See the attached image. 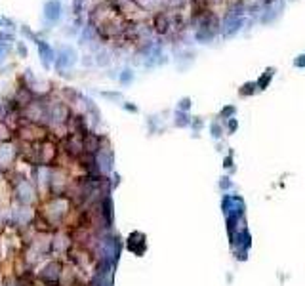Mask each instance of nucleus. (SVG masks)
<instances>
[{
  "label": "nucleus",
  "instance_id": "f257e3e1",
  "mask_svg": "<svg viewBox=\"0 0 305 286\" xmlns=\"http://www.w3.org/2000/svg\"><path fill=\"white\" fill-rule=\"evenodd\" d=\"M48 208H50V210H44L46 219H48L50 223H59V221L63 219L65 212H67V200H65V198H52V200L48 202Z\"/></svg>",
  "mask_w": 305,
  "mask_h": 286
},
{
  "label": "nucleus",
  "instance_id": "f03ea898",
  "mask_svg": "<svg viewBox=\"0 0 305 286\" xmlns=\"http://www.w3.org/2000/svg\"><path fill=\"white\" fill-rule=\"evenodd\" d=\"M61 275H63V271H61V263H59V262H50V263H46V267L42 271L44 283H46V285H52V286H57V283L61 281Z\"/></svg>",
  "mask_w": 305,
  "mask_h": 286
},
{
  "label": "nucleus",
  "instance_id": "7ed1b4c3",
  "mask_svg": "<svg viewBox=\"0 0 305 286\" xmlns=\"http://www.w3.org/2000/svg\"><path fill=\"white\" fill-rule=\"evenodd\" d=\"M126 246H128V250L134 252L136 256H141L145 252V235L143 233H132L130 237H128V242H126Z\"/></svg>",
  "mask_w": 305,
  "mask_h": 286
},
{
  "label": "nucleus",
  "instance_id": "20e7f679",
  "mask_svg": "<svg viewBox=\"0 0 305 286\" xmlns=\"http://www.w3.org/2000/svg\"><path fill=\"white\" fill-rule=\"evenodd\" d=\"M74 61H76V52L72 50L71 46H65V48H61L59 57H57V69L61 71L63 67H71Z\"/></svg>",
  "mask_w": 305,
  "mask_h": 286
},
{
  "label": "nucleus",
  "instance_id": "39448f33",
  "mask_svg": "<svg viewBox=\"0 0 305 286\" xmlns=\"http://www.w3.org/2000/svg\"><path fill=\"white\" fill-rule=\"evenodd\" d=\"M16 195H18V200L23 202V204H29L33 200V189H31V183L29 181H21L16 189Z\"/></svg>",
  "mask_w": 305,
  "mask_h": 286
},
{
  "label": "nucleus",
  "instance_id": "423d86ee",
  "mask_svg": "<svg viewBox=\"0 0 305 286\" xmlns=\"http://www.w3.org/2000/svg\"><path fill=\"white\" fill-rule=\"evenodd\" d=\"M44 16H46L48 21H57L59 16H61V4H59L57 0L46 2V6H44Z\"/></svg>",
  "mask_w": 305,
  "mask_h": 286
},
{
  "label": "nucleus",
  "instance_id": "0eeeda50",
  "mask_svg": "<svg viewBox=\"0 0 305 286\" xmlns=\"http://www.w3.org/2000/svg\"><path fill=\"white\" fill-rule=\"evenodd\" d=\"M36 42H38V54H40V59H42V65L48 69L52 65V61H54V52H52V48L48 44H44L40 40H36Z\"/></svg>",
  "mask_w": 305,
  "mask_h": 286
},
{
  "label": "nucleus",
  "instance_id": "6e6552de",
  "mask_svg": "<svg viewBox=\"0 0 305 286\" xmlns=\"http://www.w3.org/2000/svg\"><path fill=\"white\" fill-rule=\"evenodd\" d=\"M14 157H16L14 147H10V145H2L0 147V166L2 168H8L12 164V161H14Z\"/></svg>",
  "mask_w": 305,
  "mask_h": 286
},
{
  "label": "nucleus",
  "instance_id": "1a4fd4ad",
  "mask_svg": "<svg viewBox=\"0 0 305 286\" xmlns=\"http://www.w3.org/2000/svg\"><path fill=\"white\" fill-rule=\"evenodd\" d=\"M273 76H275V69H273V67H269L267 71L259 76V80L256 82V84H258V90H265V88H267V86L271 84V80H273Z\"/></svg>",
  "mask_w": 305,
  "mask_h": 286
},
{
  "label": "nucleus",
  "instance_id": "9d476101",
  "mask_svg": "<svg viewBox=\"0 0 305 286\" xmlns=\"http://www.w3.org/2000/svg\"><path fill=\"white\" fill-rule=\"evenodd\" d=\"M282 6H284V2L281 0V2L277 4V6H273V8H269V10H267V14H265V16L261 18V23H271L273 19H275V18H277V16H279V14H281V12H277V10H282Z\"/></svg>",
  "mask_w": 305,
  "mask_h": 286
},
{
  "label": "nucleus",
  "instance_id": "9b49d317",
  "mask_svg": "<svg viewBox=\"0 0 305 286\" xmlns=\"http://www.w3.org/2000/svg\"><path fill=\"white\" fill-rule=\"evenodd\" d=\"M191 124V117L187 115V111H178L176 113V126L178 128H185Z\"/></svg>",
  "mask_w": 305,
  "mask_h": 286
},
{
  "label": "nucleus",
  "instance_id": "f8f14e48",
  "mask_svg": "<svg viewBox=\"0 0 305 286\" xmlns=\"http://www.w3.org/2000/svg\"><path fill=\"white\" fill-rule=\"evenodd\" d=\"M256 88H258V84H256V82H246V84H242V86H240L238 94H240L242 97H246V95H254V94H256Z\"/></svg>",
  "mask_w": 305,
  "mask_h": 286
},
{
  "label": "nucleus",
  "instance_id": "ddd939ff",
  "mask_svg": "<svg viewBox=\"0 0 305 286\" xmlns=\"http://www.w3.org/2000/svg\"><path fill=\"white\" fill-rule=\"evenodd\" d=\"M231 202H233V195H223V200H221V210L223 214L227 215L229 210H231Z\"/></svg>",
  "mask_w": 305,
  "mask_h": 286
},
{
  "label": "nucleus",
  "instance_id": "4468645a",
  "mask_svg": "<svg viewBox=\"0 0 305 286\" xmlns=\"http://www.w3.org/2000/svg\"><path fill=\"white\" fill-rule=\"evenodd\" d=\"M132 80H134V72L130 71V69H124L122 74H120V82H122V84H130Z\"/></svg>",
  "mask_w": 305,
  "mask_h": 286
},
{
  "label": "nucleus",
  "instance_id": "2eb2a0df",
  "mask_svg": "<svg viewBox=\"0 0 305 286\" xmlns=\"http://www.w3.org/2000/svg\"><path fill=\"white\" fill-rule=\"evenodd\" d=\"M210 130H212V138H214V140H219V138H221V126L217 124V122H212Z\"/></svg>",
  "mask_w": 305,
  "mask_h": 286
},
{
  "label": "nucleus",
  "instance_id": "dca6fc26",
  "mask_svg": "<svg viewBox=\"0 0 305 286\" xmlns=\"http://www.w3.org/2000/svg\"><path fill=\"white\" fill-rule=\"evenodd\" d=\"M235 111H236V109H235L233 105H227V107L221 109V117H223V119H229V117L235 115Z\"/></svg>",
  "mask_w": 305,
  "mask_h": 286
},
{
  "label": "nucleus",
  "instance_id": "f3484780",
  "mask_svg": "<svg viewBox=\"0 0 305 286\" xmlns=\"http://www.w3.org/2000/svg\"><path fill=\"white\" fill-rule=\"evenodd\" d=\"M191 109V99L189 97H183L180 101V111H189Z\"/></svg>",
  "mask_w": 305,
  "mask_h": 286
},
{
  "label": "nucleus",
  "instance_id": "a211bd4d",
  "mask_svg": "<svg viewBox=\"0 0 305 286\" xmlns=\"http://www.w3.org/2000/svg\"><path fill=\"white\" fill-rule=\"evenodd\" d=\"M231 187V181H229V178H221L219 179V189L221 191H227Z\"/></svg>",
  "mask_w": 305,
  "mask_h": 286
},
{
  "label": "nucleus",
  "instance_id": "6ab92c4d",
  "mask_svg": "<svg viewBox=\"0 0 305 286\" xmlns=\"http://www.w3.org/2000/svg\"><path fill=\"white\" fill-rule=\"evenodd\" d=\"M223 166H225L227 170H231V168L235 170V166H233V155H227V157H225V161H223Z\"/></svg>",
  "mask_w": 305,
  "mask_h": 286
},
{
  "label": "nucleus",
  "instance_id": "aec40b11",
  "mask_svg": "<svg viewBox=\"0 0 305 286\" xmlns=\"http://www.w3.org/2000/svg\"><path fill=\"white\" fill-rule=\"evenodd\" d=\"M294 65H296V67H305V55H300V57L294 61Z\"/></svg>",
  "mask_w": 305,
  "mask_h": 286
},
{
  "label": "nucleus",
  "instance_id": "412c9836",
  "mask_svg": "<svg viewBox=\"0 0 305 286\" xmlns=\"http://www.w3.org/2000/svg\"><path fill=\"white\" fill-rule=\"evenodd\" d=\"M200 128H202V120H200V119H195V120H193V130L198 132Z\"/></svg>",
  "mask_w": 305,
  "mask_h": 286
},
{
  "label": "nucleus",
  "instance_id": "4be33fe9",
  "mask_svg": "<svg viewBox=\"0 0 305 286\" xmlns=\"http://www.w3.org/2000/svg\"><path fill=\"white\" fill-rule=\"evenodd\" d=\"M236 128H238V122H236V120H229V132H231V134H233V132H236Z\"/></svg>",
  "mask_w": 305,
  "mask_h": 286
},
{
  "label": "nucleus",
  "instance_id": "5701e85b",
  "mask_svg": "<svg viewBox=\"0 0 305 286\" xmlns=\"http://www.w3.org/2000/svg\"><path fill=\"white\" fill-rule=\"evenodd\" d=\"M103 97H111V99H120V94H109V92H103Z\"/></svg>",
  "mask_w": 305,
  "mask_h": 286
},
{
  "label": "nucleus",
  "instance_id": "b1692460",
  "mask_svg": "<svg viewBox=\"0 0 305 286\" xmlns=\"http://www.w3.org/2000/svg\"><path fill=\"white\" fill-rule=\"evenodd\" d=\"M80 6H82V0H74V14L80 12Z\"/></svg>",
  "mask_w": 305,
  "mask_h": 286
},
{
  "label": "nucleus",
  "instance_id": "393cba45",
  "mask_svg": "<svg viewBox=\"0 0 305 286\" xmlns=\"http://www.w3.org/2000/svg\"><path fill=\"white\" fill-rule=\"evenodd\" d=\"M124 109L132 111V113H136V111H138V107H134V105H130V103H124Z\"/></svg>",
  "mask_w": 305,
  "mask_h": 286
},
{
  "label": "nucleus",
  "instance_id": "a878e982",
  "mask_svg": "<svg viewBox=\"0 0 305 286\" xmlns=\"http://www.w3.org/2000/svg\"><path fill=\"white\" fill-rule=\"evenodd\" d=\"M18 50H19V54H21V55H25V54H27V52H25V46H23V44H19V46H18Z\"/></svg>",
  "mask_w": 305,
  "mask_h": 286
},
{
  "label": "nucleus",
  "instance_id": "bb28decb",
  "mask_svg": "<svg viewBox=\"0 0 305 286\" xmlns=\"http://www.w3.org/2000/svg\"><path fill=\"white\" fill-rule=\"evenodd\" d=\"M0 38H2V40H10L12 36H10V35H4V33H0Z\"/></svg>",
  "mask_w": 305,
  "mask_h": 286
},
{
  "label": "nucleus",
  "instance_id": "cd10ccee",
  "mask_svg": "<svg viewBox=\"0 0 305 286\" xmlns=\"http://www.w3.org/2000/svg\"><path fill=\"white\" fill-rule=\"evenodd\" d=\"M6 52H8V48H6V46H0V55L6 54Z\"/></svg>",
  "mask_w": 305,
  "mask_h": 286
}]
</instances>
